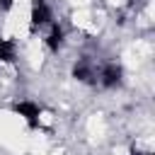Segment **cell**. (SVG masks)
<instances>
[{"instance_id":"6da1fadb","label":"cell","mask_w":155,"mask_h":155,"mask_svg":"<svg viewBox=\"0 0 155 155\" xmlns=\"http://www.w3.org/2000/svg\"><path fill=\"white\" fill-rule=\"evenodd\" d=\"M12 111H15V114H19V116L29 124V128H36V126H39L41 109H39V104H36V102H17V104L12 107Z\"/></svg>"},{"instance_id":"7a4b0ae2","label":"cell","mask_w":155,"mask_h":155,"mask_svg":"<svg viewBox=\"0 0 155 155\" xmlns=\"http://www.w3.org/2000/svg\"><path fill=\"white\" fill-rule=\"evenodd\" d=\"M48 22H51V10H48V5H46L44 0H34L31 12H29V24H31V31L41 29V27H44V24H48Z\"/></svg>"},{"instance_id":"3957f363","label":"cell","mask_w":155,"mask_h":155,"mask_svg":"<svg viewBox=\"0 0 155 155\" xmlns=\"http://www.w3.org/2000/svg\"><path fill=\"white\" fill-rule=\"evenodd\" d=\"M99 78H102V85H104V87L119 85V82H121V65H119V63H107V65L102 68Z\"/></svg>"},{"instance_id":"277c9868","label":"cell","mask_w":155,"mask_h":155,"mask_svg":"<svg viewBox=\"0 0 155 155\" xmlns=\"http://www.w3.org/2000/svg\"><path fill=\"white\" fill-rule=\"evenodd\" d=\"M73 75H75L80 82H94V68H92L90 61H80V63H75Z\"/></svg>"},{"instance_id":"5b68a950","label":"cell","mask_w":155,"mask_h":155,"mask_svg":"<svg viewBox=\"0 0 155 155\" xmlns=\"http://www.w3.org/2000/svg\"><path fill=\"white\" fill-rule=\"evenodd\" d=\"M46 44H48L51 51H58V48H61V44H63V29H61L58 24H51V31H48Z\"/></svg>"},{"instance_id":"8992f818","label":"cell","mask_w":155,"mask_h":155,"mask_svg":"<svg viewBox=\"0 0 155 155\" xmlns=\"http://www.w3.org/2000/svg\"><path fill=\"white\" fill-rule=\"evenodd\" d=\"M0 61H15V44L0 39Z\"/></svg>"},{"instance_id":"52a82bcc","label":"cell","mask_w":155,"mask_h":155,"mask_svg":"<svg viewBox=\"0 0 155 155\" xmlns=\"http://www.w3.org/2000/svg\"><path fill=\"white\" fill-rule=\"evenodd\" d=\"M12 2H15V0H0V7H2L5 12H7V10L12 7Z\"/></svg>"},{"instance_id":"ba28073f","label":"cell","mask_w":155,"mask_h":155,"mask_svg":"<svg viewBox=\"0 0 155 155\" xmlns=\"http://www.w3.org/2000/svg\"><path fill=\"white\" fill-rule=\"evenodd\" d=\"M133 155H153V153H136V150H133Z\"/></svg>"}]
</instances>
